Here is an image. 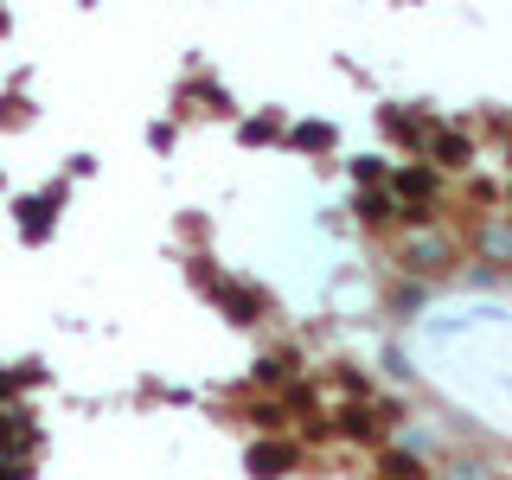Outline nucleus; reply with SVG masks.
<instances>
[{
    "instance_id": "nucleus-1",
    "label": "nucleus",
    "mask_w": 512,
    "mask_h": 480,
    "mask_svg": "<svg viewBox=\"0 0 512 480\" xmlns=\"http://www.w3.org/2000/svg\"><path fill=\"white\" fill-rule=\"evenodd\" d=\"M397 256L416 263V269H442V263H455V237H448V231H410Z\"/></svg>"
}]
</instances>
